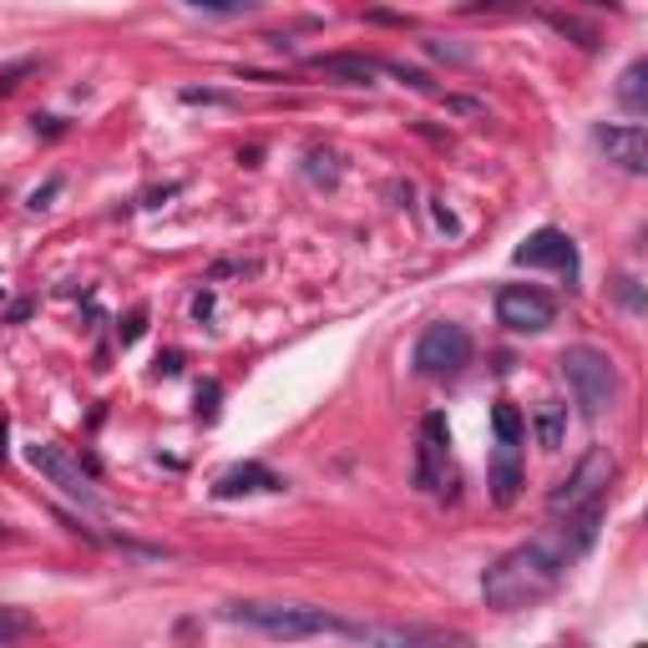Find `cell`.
I'll return each mask as SVG.
<instances>
[{
    "label": "cell",
    "instance_id": "obj_7",
    "mask_svg": "<svg viewBox=\"0 0 648 648\" xmlns=\"http://www.w3.org/2000/svg\"><path fill=\"white\" fill-rule=\"evenodd\" d=\"M446 476H451V431H446V415L431 411L421 421V446H415V486L421 491H446Z\"/></svg>",
    "mask_w": 648,
    "mask_h": 648
},
{
    "label": "cell",
    "instance_id": "obj_6",
    "mask_svg": "<svg viewBox=\"0 0 648 648\" xmlns=\"http://www.w3.org/2000/svg\"><path fill=\"white\" fill-rule=\"evenodd\" d=\"M497 320L516 335H543L547 324L558 320V299L537 284H507L497 295Z\"/></svg>",
    "mask_w": 648,
    "mask_h": 648
},
{
    "label": "cell",
    "instance_id": "obj_19",
    "mask_svg": "<svg viewBox=\"0 0 648 648\" xmlns=\"http://www.w3.org/2000/svg\"><path fill=\"white\" fill-rule=\"evenodd\" d=\"M142 324H148V310L137 304V310L127 314V324H122V329H117V335H122V345H137V339H142Z\"/></svg>",
    "mask_w": 648,
    "mask_h": 648
},
{
    "label": "cell",
    "instance_id": "obj_15",
    "mask_svg": "<svg viewBox=\"0 0 648 648\" xmlns=\"http://www.w3.org/2000/svg\"><path fill=\"white\" fill-rule=\"evenodd\" d=\"M491 426H497V446H522L527 441V421H522V411L507 406V400L491 411Z\"/></svg>",
    "mask_w": 648,
    "mask_h": 648
},
{
    "label": "cell",
    "instance_id": "obj_12",
    "mask_svg": "<svg viewBox=\"0 0 648 648\" xmlns=\"http://www.w3.org/2000/svg\"><path fill=\"white\" fill-rule=\"evenodd\" d=\"M314 72L339 76V82H350V87H370V82L381 76V61H370V57H314Z\"/></svg>",
    "mask_w": 648,
    "mask_h": 648
},
{
    "label": "cell",
    "instance_id": "obj_1",
    "mask_svg": "<svg viewBox=\"0 0 648 648\" xmlns=\"http://www.w3.org/2000/svg\"><path fill=\"white\" fill-rule=\"evenodd\" d=\"M598 527H603V501H593L583 512L558 516V522H547L532 543L501 552L482 577L486 608H497V613H522V608H537L543 598H552L558 583L568 577V568L588 558V547L598 543Z\"/></svg>",
    "mask_w": 648,
    "mask_h": 648
},
{
    "label": "cell",
    "instance_id": "obj_4",
    "mask_svg": "<svg viewBox=\"0 0 648 648\" xmlns=\"http://www.w3.org/2000/svg\"><path fill=\"white\" fill-rule=\"evenodd\" d=\"M613 472H619L613 451H608V446H588L573 472L562 476L552 491H547V507H552V516L583 512V507H593V501H603V491H608V482H613Z\"/></svg>",
    "mask_w": 648,
    "mask_h": 648
},
{
    "label": "cell",
    "instance_id": "obj_14",
    "mask_svg": "<svg viewBox=\"0 0 648 648\" xmlns=\"http://www.w3.org/2000/svg\"><path fill=\"white\" fill-rule=\"evenodd\" d=\"M644 76H648L644 61H634V66L619 76V102L628 107L634 117H638V112H648V82H644Z\"/></svg>",
    "mask_w": 648,
    "mask_h": 648
},
{
    "label": "cell",
    "instance_id": "obj_20",
    "mask_svg": "<svg viewBox=\"0 0 648 648\" xmlns=\"http://www.w3.org/2000/svg\"><path fill=\"white\" fill-rule=\"evenodd\" d=\"M57 192H61V177H51L46 188H36V192H30V208H46V203H51V198H57Z\"/></svg>",
    "mask_w": 648,
    "mask_h": 648
},
{
    "label": "cell",
    "instance_id": "obj_13",
    "mask_svg": "<svg viewBox=\"0 0 648 648\" xmlns=\"http://www.w3.org/2000/svg\"><path fill=\"white\" fill-rule=\"evenodd\" d=\"M522 491V461H516V446H497V461H491V497L507 507Z\"/></svg>",
    "mask_w": 648,
    "mask_h": 648
},
{
    "label": "cell",
    "instance_id": "obj_3",
    "mask_svg": "<svg viewBox=\"0 0 648 648\" xmlns=\"http://www.w3.org/2000/svg\"><path fill=\"white\" fill-rule=\"evenodd\" d=\"M234 623H249L269 638H314V634H339V619H329L324 608L304 603H234L228 608Z\"/></svg>",
    "mask_w": 648,
    "mask_h": 648
},
{
    "label": "cell",
    "instance_id": "obj_11",
    "mask_svg": "<svg viewBox=\"0 0 648 648\" xmlns=\"http://www.w3.org/2000/svg\"><path fill=\"white\" fill-rule=\"evenodd\" d=\"M244 491H284V476H274L269 466H259V461H244V466H234V472H223L219 482H213V497H244Z\"/></svg>",
    "mask_w": 648,
    "mask_h": 648
},
{
    "label": "cell",
    "instance_id": "obj_22",
    "mask_svg": "<svg viewBox=\"0 0 648 648\" xmlns=\"http://www.w3.org/2000/svg\"><path fill=\"white\" fill-rule=\"evenodd\" d=\"M183 102H228V97H223V91H183Z\"/></svg>",
    "mask_w": 648,
    "mask_h": 648
},
{
    "label": "cell",
    "instance_id": "obj_17",
    "mask_svg": "<svg viewBox=\"0 0 648 648\" xmlns=\"http://www.w3.org/2000/svg\"><path fill=\"white\" fill-rule=\"evenodd\" d=\"M36 634V619L21 613V608H0V644H15V638Z\"/></svg>",
    "mask_w": 648,
    "mask_h": 648
},
{
    "label": "cell",
    "instance_id": "obj_9",
    "mask_svg": "<svg viewBox=\"0 0 648 648\" xmlns=\"http://www.w3.org/2000/svg\"><path fill=\"white\" fill-rule=\"evenodd\" d=\"M522 269H558L562 279L573 284L577 279V244L562 228H537V234L522 244V249L512 253Z\"/></svg>",
    "mask_w": 648,
    "mask_h": 648
},
{
    "label": "cell",
    "instance_id": "obj_18",
    "mask_svg": "<svg viewBox=\"0 0 648 648\" xmlns=\"http://www.w3.org/2000/svg\"><path fill=\"white\" fill-rule=\"evenodd\" d=\"M198 11H213V15H238V11H253V5H264V0H188Z\"/></svg>",
    "mask_w": 648,
    "mask_h": 648
},
{
    "label": "cell",
    "instance_id": "obj_16",
    "mask_svg": "<svg viewBox=\"0 0 648 648\" xmlns=\"http://www.w3.org/2000/svg\"><path fill=\"white\" fill-rule=\"evenodd\" d=\"M562 426H568L562 406H552V400H547L543 411H537V441H543V451H558V446H562Z\"/></svg>",
    "mask_w": 648,
    "mask_h": 648
},
{
    "label": "cell",
    "instance_id": "obj_5",
    "mask_svg": "<svg viewBox=\"0 0 648 648\" xmlns=\"http://www.w3.org/2000/svg\"><path fill=\"white\" fill-rule=\"evenodd\" d=\"M411 360L415 375H426V381H457L461 370L472 365V335L457 320H436L421 329Z\"/></svg>",
    "mask_w": 648,
    "mask_h": 648
},
{
    "label": "cell",
    "instance_id": "obj_23",
    "mask_svg": "<svg viewBox=\"0 0 648 648\" xmlns=\"http://www.w3.org/2000/svg\"><path fill=\"white\" fill-rule=\"evenodd\" d=\"M26 72V61H21V66H11V72H0V91H11L15 87V76Z\"/></svg>",
    "mask_w": 648,
    "mask_h": 648
},
{
    "label": "cell",
    "instance_id": "obj_10",
    "mask_svg": "<svg viewBox=\"0 0 648 648\" xmlns=\"http://www.w3.org/2000/svg\"><path fill=\"white\" fill-rule=\"evenodd\" d=\"M598 148L608 152V162H619L623 173H644V167H648V133H644V122L598 127Z\"/></svg>",
    "mask_w": 648,
    "mask_h": 648
},
{
    "label": "cell",
    "instance_id": "obj_2",
    "mask_svg": "<svg viewBox=\"0 0 648 648\" xmlns=\"http://www.w3.org/2000/svg\"><path fill=\"white\" fill-rule=\"evenodd\" d=\"M558 365H562V381H568V390H573V400H577V411L588 415V421H598L603 411L619 406V365H613L603 350H593V345H568Z\"/></svg>",
    "mask_w": 648,
    "mask_h": 648
},
{
    "label": "cell",
    "instance_id": "obj_21",
    "mask_svg": "<svg viewBox=\"0 0 648 648\" xmlns=\"http://www.w3.org/2000/svg\"><path fill=\"white\" fill-rule=\"evenodd\" d=\"M198 411L203 415L219 411V385H203V390H198Z\"/></svg>",
    "mask_w": 648,
    "mask_h": 648
},
{
    "label": "cell",
    "instance_id": "obj_8",
    "mask_svg": "<svg viewBox=\"0 0 648 648\" xmlns=\"http://www.w3.org/2000/svg\"><path fill=\"white\" fill-rule=\"evenodd\" d=\"M26 461L36 466V472L46 476V482L57 486V491H66L72 501H82L87 512H97V491H91V476L82 472V461H72L61 446H51V441H41V446H30L26 451Z\"/></svg>",
    "mask_w": 648,
    "mask_h": 648
}]
</instances>
